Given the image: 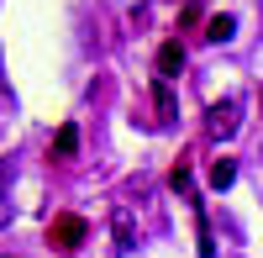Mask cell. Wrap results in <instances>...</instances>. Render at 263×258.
<instances>
[{
    "instance_id": "1",
    "label": "cell",
    "mask_w": 263,
    "mask_h": 258,
    "mask_svg": "<svg viewBox=\"0 0 263 258\" xmlns=\"http://www.w3.org/2000/svg\"><path fill=\"white\" fill-rule=\"evenodd\" d=\"M84 232H90L84 216H53V222H48V243H53L58 253H74V248L84 243Z\"/></svg>"
},
{
    "instance_id": "2",
    "label": "cell",
    "mask_w": 263,
    "mask_h": 258,
    "mask_svg": "<svg viewBox=\"0 0 263 258\" xmlns=\"http://www.w3.org/2000/svg\"><path fill=\"white\" fill-rule=\"evenodd\" d=\"M179 69H184V48H179V42H163V48H158V79H174Z\"/></svg>"
},
{
    "instance_id": "3",
    "label": "cell",
    "mask_w": 263,
    "mask_h": 258,
    "mask_svg": "<svg viewBox=\"0 0 263 258\" xmlns=\"http://www.w3.org/2000/svg\"><path fill=\"white\" fill-rule=\"evenodd\" d=\"M53 153H58V158H74V153H79V126H74V121H63L58 132H53Z\"/></svg>"
},
{
    "instance_id": "4",
    "label": "cell",
    "mask_w": 263,
    "mask_h": 258,
    "mask_svg": "<svg viewBox=\"0 0 263 258\" xmlns=\"http://www.w3.org/2000/svg\"><path fill=\"white\" fill-rule=\"evenodd\" d=\"M211 132H216V137H232V132H237V105H232V100H221V105L211 111Z\"/></svg>"
},
{
    "instance_id": "5",
    "label": "cell",
    "mask_w": 263,
    "mask_h": 258,
    "mask_svg": "<svg viewBox=\"0 0 263 258\" xmlns=\"http://www.w3.org/2000/svg\"><path fill=\"white\" fill-rule=\"evenodd\" d=\"M205 37H211V42H232V37H237V16H227V11L211 16V21H205Z\"/></svg>"
},
{
    "instance_id": "6",
    "label": "cell",
    "mask_w": 263,
    "mask_h": 258,
    "mask_svg": "<svg viewBox=\"0 0 263 258\" xmlns=\"http://www.w3.org/2000/svg\"><path fill=\"white\" fill-rule=\"evenodd\" d=\"M111 227H116V248H121V253H126L132 243H137V237H132V211H126V206H116V216H111Z\"/></svg>"
},
{
    "instance_id": "7",
    "label": "cell",
    "mask_w": 263,
    "mask_h": 258,
    "mask_svg": "<svg viewBox=\"0 0 263 258\" xmlns=\"http://www.w3.org/2000/svg\"><path fill=\"white\" fill-rule=\"evenodd\" d=\"M153 105H158V121H174V95H168V79L153 84Z\"/></svg>"
},
{
    "instance_id": "8",
    "label": "cell",
    "mask_w": 263,
    "mask_h": 258,
    "mask_svg": "<svg viewBox=\"0 0 263 258\" xmlns=\"http://www.w3.org/2000/svg\"><path fill=\"white\" fill-rule=\"evenodd\" d=\"M232 179H237V163H232V158H216V163H211V185H216V190H227Z\"/></svg>"
},
{
    "instance_id": "9",
    "label": "cell",
    "mask_w": 263,
    "mask_h": 258,
    "mask_svg": "<svg viewBox=\"0 0 263 258\" xmlns=\"http://www.w3.org/2000/svg\"><path fill=\"white\" fill-rule=\"evenodd\" d=\"M168 185H174V190H179V195H190V169L179 163V169H174V174H168Z\"/></svg>"
},
{
    "instance_id": "10",
    "label": "cell",
    "mask_w": 263,
    "mask_h": 258,
    "mask_svg": "<svg viewBox=\"0 0 263 258\" xmlns=\"http://www.w3.org/2000/svg\"><path fill=\"white\" fill-rule=\"evenodd\" d=\"M0 227H6V195H0Z\"/></svg>"
},
{
    "instance_id": "11",
    "label": "cell",
    "mask_w": 263,
    "mask_h": 258,
    "mask_svg": "<svg viewBox=\"0 0 263 258\" xmlns=\"http://www.w3.org/2000/svg\"><path fill=\"white\" fill-rule=\"evenodd\" d=\"M258 100H263V95H258Z\"/></svg>"
}]
</instances>
